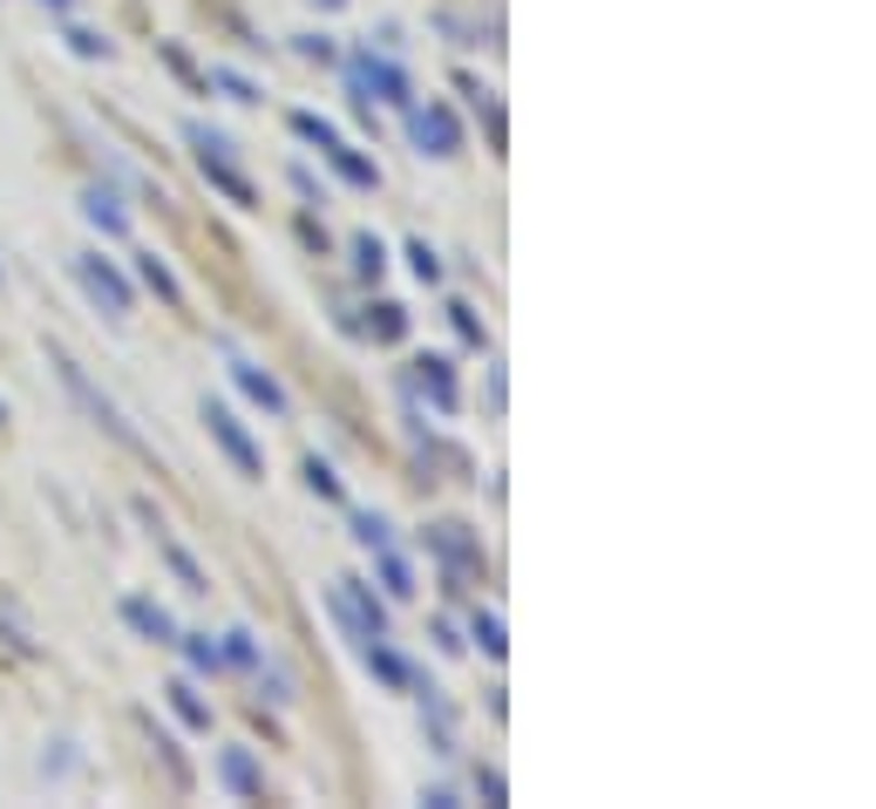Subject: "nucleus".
I'll return each mask as SVG.
<instances>
[{
    "mask_svg": "<svg viewBox=\"0 0 876 809\" xmlns=\"http://www.w3.org/2000/svg\"><path fill=\"white\" fill-rule=\"evenodd\" d=\"M224 640H231L224 653H231V660H239V667H259V646H252V633H245V626H231Z\"/></svg>",
    "mask_w": 876,
    "mask_h": 809,
    "instance_id": "31",
    "label": "nucleus"
},
{
    "mask_svg": "<svg viewBox=\"0 0 876 809\" xmlns=\"http://www.w3.org/2000/svg\"><path fill=\"white\" fill-rule=\"evenodd\" d=\"M313 8H347V0H313Z\"/></svg>",
    "mask_w": 876,
    "mask_h": 809,
    "instance_id": "36",
    "label": "nucleus"
},
{
    "mask_svg": "<svg viewBox=\"0 0 876 809\" xmlns=\"http://www.w3.org/2000/svg\"><path fill=\"white\" fill-rule=\"evenodd\" d=\"M347 82H353V103H360V110H374V103L408 110V103H415L408 68H395L388 55H374V48H353V55H347Z\"/></svg>",
    "mask_w": 876,
    "mask_h": 809,
    "instance_id": "1",
    "label": "nucleus"
},
{
    "mask_svg": "<svg viewBox=\"0 0 876 809\" xmlns=\"http://www.w3.org/2000/svg\"><path fill=\"white\" fill-rule=\"evenodd\" d=\"M137 280H143L150 293H157V299H177V293H184V286L170 280V266L157 259V252H137Z\"/></svg>",
    "mask_w": 876,
    "mask_h": 809,
    "instance_id": "17",
    "label": "nucleus"
},
{
    "mask_svg": "<svg viewBox=\"0 0 876 809\" xmlns=\"http://www.w3.org/2000/svg\"><path fill=\"white\" fill-rule=\"evenodd\" d=\"M75 280H82V293H89V299H95V307L110 313V320H123V313L137 307L130 280H123V272H116L110 259H102V252H75Z\"/></svg>",
    "mask_w": 876,
    "mask_h": 809,
    "instance_id": "3",
    "label": "nucleus"
},
{
    "mask_svg": "<svg viewBox=\"0 0 876 809\" xmlns=\"http://www.w3.org/2000/svg\"><path fill=\"white\" fill-rule=\"evenodd\" d=\"M293 137H306V143H320V150H333V143H340V130H333L326 116H313V110H293Z\"/></svg>",
    "mask_w": 876,
    "mask_h": 809,
    "instance_id": "20",
    "label": "nucleus"
},
{
    "mask_svg": "<svg viewBox=\"0 0 876 809\" xmlns=\"http://www.w3.org/2000/svg\"><path fill=\"white\" fill-rule=\"evenodd\" d=\"M368 326H374V341H401V334H408V313L395 307V299H381V307H374V320H368Z\"/></svg>",
    "mask_w": 876,
    "mask_h": 809,
    "instance_id": "22",
    "label": "nucleus"
},
{
    "mask_svg": "<svg viewBox=\"0 0 876 809\" xmlns=\"http://www.w3.org/2000/svg\"><path fill=\"white\" fill-rule=\"evenodd\" d=\"M374 558H381V586H388V599H408V592H415V578H408V558H395V544H381Z\"/></svg>",
    "mask_w": 876,
    "mask_h": 809,
    "instance_id": "18",
    "label": "nucleus"
},
{
    "mask_svg": "<svg viewBox=\"0 0 876 809\" xmlns=\"http://www.w3.org/2000/svg\"><path fill=\"white\" fill-rule=\"evenodd\" d=\"M360 653H368V667H374L381 680H388V688H415V667H408L401 653H388V646H381V640H368V646H360Z\"/></svg>",
    "mask_w": 876,
    "mask_h": 809,
    "instance_id": "14",
    "label": "nucleus"
},
{
    "mask_svg": "<svg viewBox=\"0 0 876 809\" xmlns=\"http://www.w3.org/2000/svg\"><path fill=\"white\" fill-rule=\"evenodd\" d=\"M204 177H211V184L231 197V205H252V197H259V191H252L239 170H231V157H204Z\"/></svg>",
    "mask_w": 876,
    "mask_h": 809,
    "instance_id": "16",
    "label": "nucleus"
},
{
    "mask_svg": "<svg viewBox=\"0 0 876 809\" xmlns=\"http://www.w3.org/2000/svg\"><path fill=\"white\" fill-rule=\"evenodd\" d=\"M204 428H211V442L224 449L231 463H239V476H266V449L245 436V422L224 409V401H204Z\"/></svg>",
    "mask_w": 876,
    "mask_h": 809,
    "instance_id": "5",
    "label": "nucleus"
},
{
    "mask_svg": "<svg viewBox=\"0 0 876 809\" xmlns=\"http://www.w3.org/2000/svg\"><path fill=\"white\" fill-rule=\"evenodd\" d=\"M184 137L197 143V157H231V143H224L218 130H204V123H184Z\"/></svg>",
    "mask_w": 876,
    "mask_h": 809,
    "instance_id": "27",
    "label": "nucleus"
},
{
    "mask_svg": "<svg viewBox=\"0 0 876 809\" xmlns=\"http://www.w3.org/2000/svg\"><path fill=\"white\" fill-rule=\"evenodd\" d=\"M326 605H333V619H340L360 646H368V640H388V605L374 599V586H360V578H333Z\"/></svg>",
    "mask_w": 876,
    "mask_h": 809,
    "instance_id": "2",
    "label": "nucleus"
},
{
    "mask_svg": "<svg viewBox=\"0 0 876 809\" xmlns=\"http://www.w3.org/2000/svg\"><path fill=\"white\" fill-rule=\"evenodd\" d=\"M408 137H415L422 157H455V150H462V123H455V110L428 103V110H408Z\"/></svg>",
    "mask_w": 876,
    "mask_h": 809,
    "instance_id": "6",
    "label": "nucleus"
},
{
    "mask_svg": "<svg viewBox=\"0 0 876 809\" xmlns=\"http://www.w3.org/2000/svg\"><path fill=\"white\" fill-rule=\"evenodd\" d=\"M55 374H62V388H68L75 401H82V409H89V422H102V428H110V436H116V442H130V449H143V442H137V428H130V422H123V409H116V401H110V395H102V388L89 382V374H82V368H75V361H68V354H55Z\"/></svg>",
    "mask_w": 876,
    "mask_h": 809,
    "instance_id": "4",
    "label": "nucleus"
},
{
    "mask_svg": "<svg viewBox=\"0 0 876 809\" xmlns=\"http://www.w3.org/2000/svg\"><path fill=\"white\" fill-rule=\"evenodd\" d=\"M177 646H184L191 673H218V667H224V646H218L211 633H177Z\"/></svg>",
    "mask_w": 876,
    "mask_h": 809,
    "instance_id": "15",
    "label": "nucleus"
},
{
    "mask_svg": "<svg viewBox=\"0 0 876 809\" xmlns=\"http://www.w3.org/2000/svg\"><path fill=\"white\" fill-rule=\"evenodd\" d=\"M353 538L368 544V551H381V544H395V538H388V517H374V511H353Z\"/></svg>",
    "mask_w": 876,
    "mask_h": 809,
    "instance_id": "24",
    "label": "nucleus"
},
{
    "mask_svg": "<svg viewBox=\"0 0 876 809\" xmlns=\"http://www.w3.org/2000/svg\"><path fill=\"white\" fill-rule=\"evenodd\" d=\"M353 266H360V280H381V272H388V252H381V239H374V232H360V239H353Z\"/></svg>",
    "mask_w": 876,
    "mask_h": 809,
    "instance_id": "21",
    "label": "nucleus"
},
{
    "mask_svg": "<svg viewBox=\"0 0 876 809\" xmlns=\"http://www.w3.org/2000/svg\"><path fill=\"white\" fill-rule=\"evenodd\" d=\"M415 382L428 388V401H435L442 415H455V374H449L442 354H422V361H415Z\"/></svg>",
    "mask_w": 876,
    "mask_h": 809,
    "instance_id": "11",
    "label": "nucleus"
},
{
    "mask_svg": "<svg viewBox=\"0 0 876 809\" xmlns=\"http://www.w3.org/2000/svg\"><path fill=\"white\" fill-rule=\"evenodd\" d=\"M164 694H170V707H177V715H184L191 728H211V707H204V701L191 694V680H170V688H164Z\"/></svg>",
    "mask_w": 876,
    "mask_h": 809,
    "instance_id": "19",
    "label": "nucleus"
},
{
    "mask_svg": "<svg viewBox=\"0 0 876 809\" xmlns=\"http://www.w3.org/2000/svg\"><path fill=\"white\" fill-rule=\"evenodd\" d=\"M164 551H170V572L184 578V592H204V572H197V558H191V551H184V544H164Z\"/></svg>",
    "mask_w": 876,
    "mask_h": 809,
    "instance_id": "25",
    "label": "nucleus"
},
{
    "mask_svg": "<svg viewBox=\"0 0 876 809\" xmlns=\"http://www.w3.org/2000/svg\"><path fill=\"white\" fill-rule=\"evenodd\" d=\"M306 484H313L320 497H340V476H333V470H326L320 457H313V463H306Z\"/></svg>",
    "mask_w": 876,
    "mask_h": 809,
    "instance_id": "32",
    "label": "nucleus"
},
{
    "mask_svg": "<svg viewBox=\"0 0 876 809\" xmlns=\"http://www.w3.org/2000/svg\"><path fill=\"white\" fill-rule=\"evenodd\" d=\"M449 320H455V334L469 341V347H482V320H476V307H462V299H455V307H449Z\"/></svg>",
    "mask_w": 876,
    "mask_h": 809,
    "instance_id": "30",
    "label": "nucleus"
},
{
    "mask_svg": "<svg viewBox=\"0 0 876 809\" xmlns=\"http://www.w3.org/2000/svg\"><path fill=\"white\" fill-rule=\"evenodd\" d=\"M299 55H313V62H333V35H299Z\"/></svg>",
    "mask_w": 876,
    "mask_h": 809,
    "instance_id": "33",
    "label": "nucleus"
},
{
    "mask_svg": "<svg viewBox=\"0 0 876 809\" xmlns=\"http://www.w3.org/2000/svg\"><path fill=\"white\" fill-rule=\"evenodd\" d=\"M428 551L449 565L455 586H469V578L482 572V544L469 538V524H435V530H428Z\"/></svg>",
    "mask_w": 876,
    "mask_h": 809,
    "instance_id": "7",
    "label": "nucleus"
},
{
    "mask_svg": "<svg viewBox=\"0 0 876 809\" xmlns=\"http://www.w3.org/2000/svg\"><path fill=\"white\" fill-rule=\"evenodd\" d=\"M231 382H239L252 401H259V409H272V415H286V388L272 382L266 368H252V361H231Z\"/></svg>",
    "mask_w": 876,
    "mask_h": 809,
    "instance_id": "10",
    "label": "nucleus"
},
{
    "mask_svg": "<svg viewBox=\"0 0 876 809\" xmlns=\"http://www.w3.org/2000/svg\"><path fill=\"white\" fill-rule=\"evenodd\" d=\"M476 789H482L489 802H503V775H497V769H476Z\"/></svg>",
    "mask_w": 876,
    "mask_h": 809,
    "instance_id": "34",
    "label": "nucleus"
},
{
    "mask_svg": "<svg viewBox=\"0 0 876 809\" xmlns=\"http://www.w3.org/2000/svg\"><path fill=\"white\" fill-rule=\"evenodd\" d=\"M123 619H130L143 640L177 646V626H170V613H164V605H150V599H137V592H130V599H123Z\"/></svg>",
    "mask_w": 876,
    "mask_h": 809,
    "instance_id": "8",
    "label": "nucleus"
},
{
    "mask_svg": "<svg viewBox=\"0 0 876 809\" xmlns=\"http://www.w3.org/2000/svg\"><path fill=\"white\" fill-rule=\"evenodd\" d=\"M68 48H75V55H82V62H95V55H110V41H102L95 28H68Z\"/></svg>",
    "mask_w": 876,
    "mask_h": 809,
    "instance_id": "29",
    "label": "nucleus"
},
{
    "mask_svg": "<svg viewBox=\"0 0 876 809\" xmlns=\"http://www.w3.org/2000/svg\"><path fill=\"white\" fill-rule=\"evenodd\" d=\"M408 266H415V280H422V286H435V280H442V259H435V245H428V239H415V245H408Z\"/></svg>",
    "mask_w": 876,
    "mask_h": 809,
    "instance_id": "23",
    "label": "nucleus"
},
{
    "mask_svg": "<svg viewBox=\"0 0 876 809\" xmlns=\"http://www.w3.org/2000/svg\"><path fill=\"white\" fill-rule=\"evenodd\" d=\"M218 775H224L231 796H266V775H259V762H252L245 748H224L218 755Z\"/></svg>",
    "mask_w": 876,
    "mask_h": 809,
    "instance_id": "9",
    "label": "nucleus"
},
{
    "mask_svg": "<svg viewBox=\"0 0 876 809\" xmlns=\"http://www.w3.org/2000/svg\"><path fill=\"white\" fill-rule=\"evenodd\" d=\"M476 640H482L489 660H503V619L497 613H476Z\"/></svg>",
    "mask_w": 876,
    "mask_h": 809,
    "instance_id": "26",
    "label": "nucleus"
},
{
    "mask_svg": "<svg viewBox=\"0 0 876 809\" xmlns=\"http://www.w3.org/2000/svg\"><path fill=\"white\" fill-rule=\"evenodd\" d=\"M82 211H89V224H95L102 239H123V232H130V218H123V205H116L110 191H89V197H82Z\"/></svg>",
    "mask_w": 876,
    "mask_h": 809,
    "instance_id": "12",
    "label": "nucleus"
},
{
    "mask_svg": "<svg viewBox=\"0 0 876 809\" xmlns=\"http://www.w3.org/2000/svg\"><path fill=\"white\" fill-rule=\"evenodd\" d=\"M211 82H218V89L231 95V103H259V89H252L245 75H231V68H211Z\"/></svg>",
    "mask_w": 876,
    "mask_h": 809,
    "instance_id": "28",
    "label": "nucleus"
},
{
    "mask_svg": "<svg viewBox=\"0 0 876 809\" xmlns=\"http://www.w3.org/2000/svg\"><path fill=\"white\" fill-rule=\"evenodd\" d=\"M41 8H55V14H68V0H41Z\"/></svg>",
    "mask_w": 876,
    "mask_h": 809,
    "instance_id": "35",
    "label": "nucleus"
},
{
    "mask_svg": "<svg viewBox=\"0 0 876 809\" xmlns=\"http://www.w3.org/2000/svg\"><path fill=\"white\" fill-rule=\"evenodd\" d=\"M326 157H333V170H340V177H347L353 191H374V184H381V170H374L368 157H360V150H347V143H333Z\"/></svg>",
    "mask_w": 876,
    "mask_h": 809,
    "instance_id": "13",
    "label": "nucleus"
},
{
    "mask_svg": "<svg viewBox=\"0 0 876 809\" xmlns=\"http://www.w3.org/2000/svg\"><path fill=\"white\" fill-rule=\"evenodd\" d=\"M0 422H8V401H0Z\"/></svg>",
    "mask_w": 876,
    "mask_h": 809,
    "instance_id": "37",
    "label": "nucleus"
}]
</instances>
